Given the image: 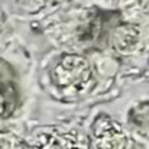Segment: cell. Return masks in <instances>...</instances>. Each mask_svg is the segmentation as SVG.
I'll return each mask as SVG.
<instances>
[{
	"mask_svg": "<svg viewBox=\"0 0 149 149\" xmlns=\"http://www.w3.org/2000/svg\"><path fill=\"white\" fill-rule=\"evenodd\" d=\"M19 106V91L10 81L0 78V119L10 117Z\"/></svg>",
	"mask_w": 149,
	"mask_h": 149,
	"instance_id": "cell-4",
	"label": "cell"
},
{
	"mask_svg": "<svg viewBox=\"0 0 149 149\" xmlns=\"http://www.w3.org/2000/svg\"><path fill=\"white\" fill-rule=\"evenodd\" d=\"M139 41V31L133 25H122L113 32L111 44L119 52H130Z\"/></svg>",
	"mask_w": 149,
	"mask_h": 149,
	"instance_id": "cell-6",
	"label": "cell"
},
{
	"mask_svg": "<svg viewBox=\"0 0 149 149\" xmlns=\"http://www.w3.org/2000/svg\"><path fill=\"white\" fill-rule=\"evenodd\" d=\"M93 149H130L132 139L123 126L109 114H99L91 125Z\"/></svg>",
	"mask_w": 149,
	"mask_h": 149,
	"instance_id": "cell-3",
	"label": "cell"
},
{
	"mask_svg": "<svg viewBox=\"0 0 149 149\" xmlns=\"http://www.w3.org/2000/svg\"><path fill=\"white\" fill-rule=\"evenodd\" d=\"M0 149H26V142L13 132H0Z\"/></svg>",
	"mask_w": 149,
	"mask_h": 149,
	"instance_id": "cell-7",
	"label": "cell"
},
{
	"mask_svg": "<svg viewBox=\"0 0 149 149\" xmlns=\"http://www.w3.org/2000/svg\"><path fill=\"white\" fill-rule=\"evenodd\" d=\"M26 149H88V139L74 129L49 126L39 129Z\"/></svg>",
	"mask_w": 149,
	"mask_h": 149,
	"instance_id": "cell-2",
	"label": "cell"
},
{
	"mask_svg": "<svg viewBox=\"0 0 149 149\" xmlns=\"http://www.w3.org/2000/svg\"><path fill=\"white\" fill-rule=\"evenodd\" d=\"M49 78L61 91L80 93L87 90L93 81V65L83 55L64 54L52 65Z\"/></svg>",
	"mask_w": 149,
	"mask_h": 149,
	"instance_id": "cell-1",
	"label": "cell"
},
{
	"mask_svg": "<svg viewBox=\"0 0 149 149\" xmlns=\"http://www.w3.org/2000/svg\"><path fill=\"white\" fill-rule=\"evenodd\" d=\"M127 122L138 135L149 139V101H141L135 104L129 111Z\"/></svg>",
	"mask_w": 149,
	"mask_h": 149,
	"instance_id": "cell-5",
	"label": "cell"
}]
</instances>
